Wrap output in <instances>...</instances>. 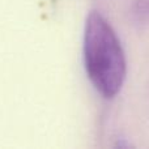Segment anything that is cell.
I'll return each instance as SVG.
<instances>
[{"mask_svg":"<svg viewBox=\"0 0 149 149\" xmlns=\"http://www.w3.org/2000/svg\"><path fill=\"white\" fill-rule=\"evenodd\" d=\"M134 15L140 22H149V0H137L134 5Z\"/></svg>","mask_w":149,"mask_h":149,"instance_id":"7a4b0ae2","label":"cell"},{"mask_svg":"<svg viewBox=\"0 0 149 149\" xmlns=\"http://www.w3.org/2000/svg\"><path fill=\"white\" fill-rule=\"evenodd\" d=\"M84 64L90 82L111 100L123 88L127 60L115 30L98 10L89 12L84 29Z\"/></svg>","mask_w":149,"mask_h":149,"instance_id":"6da1fadb","label":"cell"}]
</instances>
